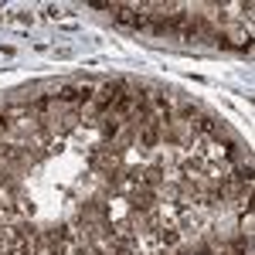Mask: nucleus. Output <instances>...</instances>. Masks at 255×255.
Masks as SVG:
<instances>
[{"label": "nucleus", "instance_id": "nucleus-1", "mask_svg": "<svg viewBox=\"0 0 255 255\" xmlns=\"http://www.w3.org/2000/svg\"><path fill=\"white\" fill-rule=\"evenodd\" d=\"M129 208H133V215H143V211H153L157 208V194H153V187H133L129 191Z\"/></svg>", "mask_w": 255, "mask_h": 255}, {"label": "nucleus", "instance_id": "nucleus-2", "mask_svg": "<svg viewBox=\"0 0 255 255\" xmlns=\"http://www.w3.org/2000/svg\"><path fill=\"white\" fill-rule=\"evenodd\" d=\"M160 238H163L167 245H177V242H180V232H177V228H163V232H160Z\"/></svg>", "mask_w": 255, "mask_h": 255}]
</instances>
